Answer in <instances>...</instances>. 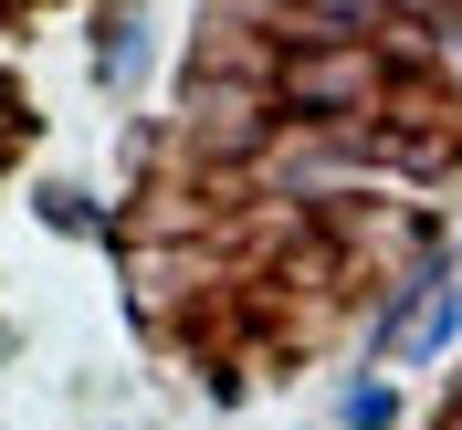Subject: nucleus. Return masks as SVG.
I'll list each match as a JSON object with an SVG mask.
<instances>
[{"instance_id": "nucleus-1", "label": "nucleus", "mask_w": 462, "mask_h": 430, "mask_svg": "<svg viewBox=\"0 0 462 430\" xmlns=\"http://www.w3.org/2000/svg\"><path fill=\"white\" fill-rule=\"evenodd\" d=\"M368 53H294V63H273V95L284 105H368Z\"/></svg>"}]
</instances>
